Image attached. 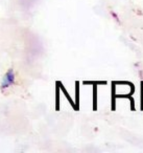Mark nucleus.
<instances>
[{"instance_id":"obj_3","label":"nucleus","mask_w":143,"mask_h":153,"mask_svg":"<svg viewBox=\"0 0 143 153\" xmlns=\"http://www.w3.org/2000/svg\"><path fill=\"white\" fill-rule=\"evenodd\" d=\"M140 107L143 110V81L141 82V103H140Z\"/></svg>"},{"instance_id":"obj_1","label":"nucleus","mask_w":143,"mask_h":153,"mask_svg":"<svg viewBox=\"0 0 143 153\" xmlns=\"http://www.w3.org/2000/svg\"><path fill=\"white\" fill-rule=\"evenodd\" d=\"M14 83H15V72H14L13 69H9L3 76L2 82H1V89L9 88Z\"/></svg>"},{"instance_id":"obj_4","label":"nucleus","mask_w":143,"mask_h":153,"mask_svg":"<svg viewBox=\"0 0 143 153\" xmlns=\"http://www.w3.org/2000/svg\"><path fill=\"white\" fill-rule=\"evenodd\" d=\"M57 109H59V87L57 88Z\"/></svg>"},{"instance_id":"obj_2","label":"nucleus","mask_w":143,"mask_h":153,"mask_svg":"<svg viewBox=\"0 0 143 153\" xmlns=\"http://www.w3.org/2000/svg\"><path fill=\"white\" fill-rule=\"evenodd\" d=\"M116 86H115V83L113 82L112 84V109L115 110V99H116Z\"/></svg>"}]
</instances>
